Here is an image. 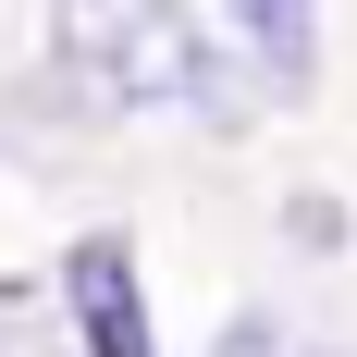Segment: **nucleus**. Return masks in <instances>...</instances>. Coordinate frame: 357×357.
Listing matches in <instances>:
<instances>
[{
    "label": "nucleus",
    "instance_id": "nucleus-1",
    "mask_svg": "<svg viewBox=\"0 0 357 357\" xmlns=\"http://www.w3.org/2000/svg\"><path fill=\"white\" fill-rule=\"evenodd\" d=\"M50 37H62V74L111 111H234L185 0H50Z\"/></svg>",
    "mask_w": 357,
    "mask_h": 357
},
{
    "label": "nucleus",
    "instance_id": "nucleus-2",
    "mask_svg": "<svg viewBox=\"0 0 357 357\" xmlns=\"http://www.w3.org/2000/svg\"><path fill=\"white\" fill-rule=\"evenodd\" d=\"M62 308H74V345H86V357H160L148 296H136V247H123V234H74Z\"/></svg>",
    "mask_w": 357,
    "mask_h": 357
},
{
    "label": "nucleus",
    "instance_id": "nucleus-3",
    "mask_svg": "<svg viewBox=\"0 0 357 357\" xmlns=\"http://www.w3.org/2000/svg\"><path fill=\"white\" fill-rule=\"evenodd\" d=\"M234 37H247V62L271 86H308V62H321V0H234Z\"/></svg>",
    "mask_w": 357,
    "mask_h": 357
}]
</instances>
